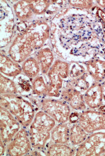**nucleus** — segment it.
I'll return each mask as SVG.
<instances>
[{
	"label": "nucleus",
	"mask_w": 105,
	"mask_h": 156,
	"mask_svg": "<svg viewBox=\"0 0 105 156\" xmlns=\"http://www.w3.org/2000/svg\"><path fill=\"white\" fill-rule=\"evenodd\" d=\"M14 11L16 17L22 22H27L33 17V12L29 1H19L13 5Z\"/></svg>",
	"instance_id": "18"
},
{
	"label": "nucleus",
	"mask_w": 105,
	"mask_h": 156,
	"mask_svg": "<svg viewBox=\"0 0 105 156\" xmlns=\"http://www.w3.org/2000/svg\"><path fill=\"white\" fill-rule=\"evenodd\" d=\"M91 79H93V78L88 74L87 72H86L79 78L72 80L71 81L68 82V84L76 88L81 93L85 92L93 83H90Z\"/></svg>",
	"instance_id": "22"
},
{
	"label": "nucleus",
	"mask_w": 105,
	"mask_h": 156,
	"mask_svg": "<svg viewBox=\"0 0 105 156\" xmlns=\"http://www.w3.org/2000/svg\"><path fill=\"white\" fill-rule=\"evenodd\" d=\"M31 45L23 33L17 36L9 48V57L17 63H23L33 52Z\"/></svg>",
	"instance_id": "10"
},
{
	"label": "nucleus",
	"mask_w": 105,
	"mask_h": 156,
	"mask_svg": "<svg viewBox=\"0 0 105 156\" xmlns=\"http://www.w3.org/2000/svg\"><path fill=\"white\" fill-rule=\"evenodd\" d=\"M16 83L2 74H0V95L18 94Z\"/></svg>",
	"instance_id": "21"
},
{
	"label": "nucleus",
	"mask_w": 105,
	"mask_h": 156,
	"mask_svg": "<svg viewBox=\"0 0 105 156\" xmlns=\"http://www.w3.org/2000/svg\"><path fill=\"white\" fill-rule=\"evenodd\" d=\"M76 148L72 147L68 144L48 143L44 149V154L46 156H74Z\"/></svg>",
	"instance_id": "15"
},
{
	"label": "nucleus",
	"mask_w": 105,
	"mask_h": 156,
	"mask_svg": "<svg viewBox=\"0 0 105 156\" xmlns=\"http://www.w3.org/2000/svg\"><path fill=\"white\" fill-rule=\"evenodd\" d=\"M39 106L58 124L67 123L71 114L70 106L64 100L44 98L39 103Z\"/></svg>",
	"instance_id": "4"
},
{
	"label": "nucleus",
	"mask_w": 105,
	"mask_h": 156,
	"mask_svg": "<svg viewBox=\"0 0 105 156\" xmlns=\"http://www.w3.org/2000/svg\"><path fill=\"white\" fill-rule=\"evenodd\" d=\"M35 58L39 65L42 73L46 74L54 61V54L50 48H41L37 52Z\"/></svg>",
	"instance_id": "16"
},
{
	"label": "nucleus",
	"mask_w": 105,
	"mask_h": 156,
	"mask_svg": "<svg viewBox=\"0 0 105 156\" xmlns=\"http://www.w3.org/2000/svg\"><path fill=\"white\" fill-rule=\"evenodd\" d=\"M85 104L89 108L96 109L100 107L103 102V91L102 84L94 81L83 94Z\"/></svg>",
	"instance_id": "12"
},
{
	"label": "nucleus",
	"mask_w": 105,
	"mask_h": 156,
	"mask_svg": "<svg viewBox=\"0 0 105 156\" xmlns=\"http://www.w3.org/2000/svg\"><path fill=\"white\" fill-rule=\"evenodd\" d=\"M18 78L17 86L20 87L23 92H30L32 90V85H30V83L25 78Z\"/></svg>",
	"instance_id": "27"
},
{
	"label": "nucleus",
	"mask_w": 105,
	"mask_h": 156,
	"mask_svg": "<svg viewBox=\"0 0 105 156\" xmlns=\"http://www.w3.org/2000/svg\"><path fill=\"white\" fill-rule=\"evenodd\" d=\"M80 113L77 112H73L70 114L68 122L70 124H73L78 122Z\"/></svg>",
	"instance_id": "29"
},
{
	"label": "nucleus",
	"mask_w": 105,
	"mask_h": 156,
	"mask_svg": "<svg viewBox=\"0 0 105 156\" xmlns=\"http://www.w3.org/2000/svg\"><path fill=\"white\" fill-rule=\"evenodd\" d=\"M78 123L88 134L105 130V112L85 110L80 113Z\"/></svg>",
	"instance_id": "9"
},
{
	"label": "nucleus",
	"mask_w": 105,
	"mask_h": 156,
	"mask_svg": "<svg viewBox=\"0 0 105 156\" xmlns=\"http://www.w3.org/2000/svg\"><path fill=\"white\" fill-rule=\"evenodd\" d=\"M102 87H103V98L105 101V79L103 83L102 84Z\"/></svg>",
	"instance_id": "32"
},
{
	"label": "nucleus",
	"mask_w": 105,
	"mask_h": 156,
	"mask_svg": "<svg viewBox=\"0 0 105 156\" xmlns=\"http://www.w3.org/2000/svg\"><path fill=\"white\" fill-rule=\"evenodd\" d=\"M29 5L33 12L37 15L44 14L50 6L52 1H29Z\"/></svg>",
	"instance_id": "24"
},
{
	"label": "nucleus",
	"mask_w": 105,
	"mask_h": 156,
	"mask_svg": "<svg viewBox=\"0 0 105 156\" xmlns=\"http://www.w3.org/2000/svg\"><path fill=\"white\" fill-rule=\"evenodd\" d=\"M23 73L30 79H33L38 76L40 72V67L35 58L29 57L25 60L21 65Z\"/></svg>",
	"instance_id": "20"
},
{
	"label": "nucleus",
	"mask_w": 105,
	"mask_h": 156,
	"mask_svg": "<svg viewBox=\"0 0 105 156\" xmlns=\"http://www.w3.org/2000/svg\"><path fill=\"white\" fill-rule=\"evenodd\" d=\"M94 9V14L100 19L105 34V12L99 7H95Z\"/></svg>",
	"instance_id": "28"
},
{
	"label": "nucleus",
	"mask_w": 105,
	"mask_h": 156,
	"mask_svg": "<svg viewBox=\"0 0 105 156\" xmlns=\"http://www.w3.org/2000/svg\"><path fill=\"white\" fill-rule=\"evenodd\" d=\"M29 131L23 127L14 136L12 140L6 145L7 156H24L30 154L32 150Z\"/></svg>",
	"instance_id": "8"
},
{
	"label": "nucleus",
	"mask_w": 105,
	"mask_h": 156,
	"mask_svg": "<svg viewBox=\"0 0 105 156\" xmlns=\"http://www.w3.org/2000/svg\"><path fill=\"white\" fill-rule=\"evenodd\" d=\"M99 110L100 112H105V106H100V107H99Z\"/></svg>",
	"instance_id": "33"
},
{
	"label": "nucleus",
	"mask_w": 105,
	"mask_h": 156,
	"mask_svg": "<svg viewBox=\"0 0 105 156\" xmlns=\"http://www.w3.org/2000/svg\"><path fill=\"white\" fill-rule=\"evenodd\" d=\"M61 96L74 110L83 112L86 109L83 95L72 86L68 84L65 86L61 91Z\"/></svg>",
	"instance_id": "11"
},
{
	"label": "nucleus",
	"mask_w": 105,
	"mask_h": 156,
	"mask_svg": "<svg viewBox=\"0 0 105 156\" xmlns=\"http://www.w3.org/2000/svg\"><path fill=\"white\" fill-rule=\"evenodd\" d=\"M103 156H105V154H104V155H103Z\"/></svg>",
	"instance_id": "34"
},
{
	"label": "nucleus",
	"mask_w": 105,
	"mask_h": 156,
	"mask_svg": "<svg viewBox=\"0 0 105 156\" xmlns=\"http://www.w3.org/2000/svg\"><path fill=\"white\" fill-rule=\"evenodd\" d=\"M86 68L87 72L93 80L102 82L105 79V61L93 58L83 63Z\"/></svg>",
	"instance_id": "14"
},
{
	"label": "nucleus",
	"mask_w": 105,
	"mask_h": 156,
	"mask_svg": "<svg viewBox=\"0 0 105 156\" xmlns=\"http://www.w3.org/2000/svg\"><path fill=\"white\" fill-rule=\"evenodd\" d=\"M47 83H45L43 77L38 76L33 79L32 82V92L33 95L37 96H47Z\"/></svg>",
	"instance_id": "23"
},
{
	"label": "nucleus",
	"mask_w": 105,
	"mask_h": 156,
	"mask_svg": "<svg viewBox=\"0 0 105 156\" xmlns=\"http://www.w3.org/2000/svg\"><path fill=\"white\" fill-rule=\"evenodd\" d=\"M33 51L40 49L50 36V27L44 20H39L27 27L23 31Z\"/></svg>",
	"instance_id": "5"
},
{
	"label": "nucleus",
	"mask_w": 105,
	"mask_h": 156,
	"mask_svg": "<svg viewBox=\"0 0 105 156\" xmlns=\"http://www.w3.org/2000/svg\"><path fill=\"white\" fill-rule=\"evenodd\" d=\"M68 69L69 64L67 62L59 59L55 61L46 74L48 78L47 96L56 98L60 97L64 80L69 77Z\"/></svg>",
	"instance_id": "3"
},
{
	"label": "nucleus",
	"mask_w": 105,
	"mask_h": 156,
	"mask_svg": "<svg viewBox=\"0 0 105 156\" xmlns=\"http://www.w3.org/2000/svg\"><path fill=\"white\" fill-rule=\"evenodd\" d=\"M105 154V132L90 134L82 144L78 145L76 156H100Z\"/></svg>",
	"instance_id": "6"
},
{
	"label": "nucleus",
	"mask_w": 105,
	"mask_h": 156,
	"mask_svg": "<svg viewBox=\"0 0 105 156\" xmlns=\"http://www.w3.org/2000/svg\"><path fill=\"white\" fill-rule=\"evenodd\" d=\"M52 142L56 144H68L70 142V127L66 123L58 124L51 132Z\"/></svg>",
	"instance_id": "17"
},
{
	"label": "nucleus",
	"mask_w": 105,
	"mask_h": 156,
	"mask_svg": "<svg viewBox=\"0 0 105 156\" xmlns=\"http://www.w3.org/2000/svg\"><path fill=\"white\" fill-rule=\"evenodd\" d=\"M21 127L15 116L0 106V138L6 145L12 140Z\"/></svg>",
	"instance_id": "7"
},
{
	"label": "nucleus",
	"mask_w": 105,
	"mask_h": 156,
	"mask_svg": "<svg viewBox=\"0 0 105 156\" xmlns=\"http://www.w3.org/2000/svg\"><path fill=\"white\" fill-rule=\"evenodd\" d=\"M56 122L43 110L36 113L35 118L29 126V134L32 148L43 151L51 139V132Z\"/></svg>",
	"instance_id": "1"
},
{
	"label": "nucleus",
	"mask_w": 105,
	"mask_h": 156,
	"mask_svg": "<svg viewBox=\"0 0 105 156\" xmlns=\"http://www.w3.org/2000/svg\"><path fill=\"white\" fill-rule=\"evenodd\" d=\"M0 72L6 76L15 77L23 73V69L19 63L1 51Z\"/></svg>",
	"instance_id": "13"
},
{
	"label": "nucleus",
	"mask_w": 105,
	"mask_h": 156,
	"mask_svg": "<svg viewBox=\"0 0 105 156\" xmlns=\"http://www.w3.org/2000/svg\"><path fill=\"white\" fill-rule=\"evenodd\" d=\"M0 106L12 113L21 126L26 129L30 126L36 115L32 103L18 94L0 95Z\"/></svg>",
	"instance_id": "2"
},
{
	"label": "nucleus",
	"mask_w": 105,
	"mask_h": 156,
	"mask_svg": "<svg viewBox=\"0 0 105 156\" xmlns=\"http://www.w3.org/2000/svg\"><path fill=\"white\" fill-rule=\"evenodd\" d=\"M68 4L71 6L84 9H90L93 5V1H68Z\"/></svg>",
	"instance_id": "26"
},
{
	"label": "nucleus",
	"mask_w": 105,
	"mask_h": 156,
	"mask_svg": "<svg viewBox=\"0 0 105 156\" xmlns=\"http://www.w3.org/2000/svg\"><path fill=\"white\" fill-rule=\"evenodd\" d=\"M87 72L86 66L76 62H72L69 64L68 73L69 77L72 80L79 78Z\"/></svg>",
	"instance_id": "25"
},
{
	"label": "nucleus",
	"mask_w": 105,
	"mask_h": 156,
	"mask_svg": "<svg viewBox=\"0 0 105 156\" xmlns=\"http://www.w3.org/2000/svg\"><path fill=\"white\" fill-rule=\"evenodd\" d=\"M6 152V144L0 138V156H3Z\"/></svg>",
	"instance_id": "30"
},
{
	"label": "nucleus",
	"mask_w": 105,
	"mask_h": 156,
	"mask_svg": "<svg viewBox=\"0 0 105 156\" xmlns=\"http://www.w3.org/2000/svg\"><path fill=\"white\" fill-rule=\"evenodd\" d=\"M87 134L78 122L72 124L70 127V143L73 146L80 145L86 140Z\"/></svg>",
	"instance_id": "19"
},
{
	"label": "nucleus",
	"mask_w": 105,
	"mask_h": 156,
	"mask_svg": "<svg viewBox=\"0 0 105 156\" xmlns=\"http://www.w3.org/2000/svg\"><path fill=\"white\" fill-rule=\"evenodd\" d=\"M96 3L102 8H105V1H96Z\"/></svg>",
	"instance_id": "31"
}]
</instances>
